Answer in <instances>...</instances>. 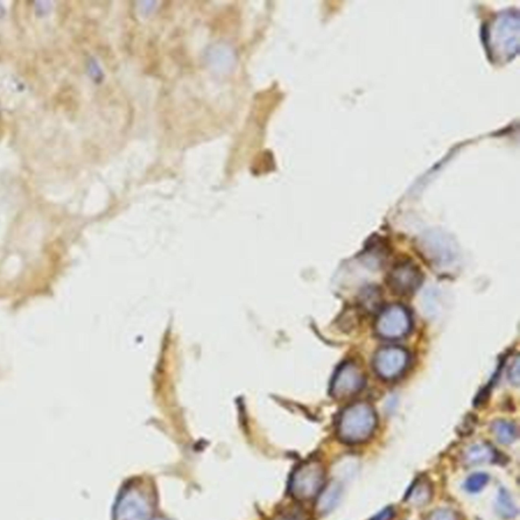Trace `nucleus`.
Instances as JSON below:
<instances>
[{
  "label": "nucleus",
  "instance_id": "3",
  "mask_svg": "<svg viewBox=\"0 0 520 520\" xmlns=\"http://www.w3.org/2000/svg\"><path fill=\"white\" fill-rule=\"evenodd\" d=\"M412 316L407 309L399 304L385 307L378 314L375 330L379 336L385 340L402 339L411 332Z\"/></svg>",
  "mask_w": 520,
  "mask_h": 520
},
{
  "label": "nucleus",
  "instance_id": "7",
  "mask_svg": "<svg viewBox=\"0 0 520 520\" xmlns=\"http://www.w3.org/2000/svg\"><path fill=\"white\" fill-rule=\"evenodd\" d=\"M150 506L137 491H128L116 505L115 520H149Z\"/></svg>",
  "mask_w": 520,
  "mask_h": 520
},
{
  "label": "nucleus",
  "instance_id": "2",
  "mask_svg": "<svg viewBox=\"0 0 520 520\" xmlns=\"http://www.w3.org/2000/svg\"><path fill=\"white\" fill-rule=\"evenodd\" d=\"M326 470L320 462L311 461L302 463L292 475L290 492L298 500H311L325 486Z\"/></svg>",
  "mask_w": 520,
  "mask_h": 520
},
{
  "label": "nucleus",
  "instance_id": "12",
  "mask_svg": "<svg viewBox=\"0 0 520 520\" xmlns=\"http://www.w3.org/2000/svg\"><path fill=\"white\" fill-rule=\"evenodd\" d=\"M496 509L502 517L513 518L517 516L518 509L511 495L505 489L499 491L496 499Z\"/></svg>",
  "mask_w": 520,
  "mask_h": 520
},
{
  "label": "nucleus",
  "instance_id": "17",
  "mask_svg": "<svg viewBox=\"0 0 520 520\" xmlns=\"http://www.w3.org/2000/svg\"><path fill=\"white\" fill-rule=\"evenodd\" d=\"M158 520H160V519H158Z\"/></svg>",
  "mask_w": 520,
  "mask_h": 520
},
{
  "label": "nucleus",
  "instance_id": "6",
  "mask_svg": "<svg viewBox=\"0 0 520 520\" xmlns=\"http://www.w3.org/2000/svg\"><path fill=\"white\" fill-rule=\"evenodd\" d=\"M422 273L412 263L399 264L390 273V286L399 295H409L418 289L422 283Z\"/></svg>",
  "mask_w": 520,
  "mask_h": 520
},
{
  "label": "nucleus",
  "instance_id": "10",
  "mask_svg": "<svg viewBox=\"0 0 520 520\" xmlns=\"http://www.w3.org/2000/svg\"><path fill=\"white\" fill-rule=\"evenodd\" d=\"M342 496V489L339 484L332 482L323 490L319 499L318 508L321 513H328L335 509Z\"/></svg>",
  "mask_w": 520,
  "mask_h": 520
},
{
  "label": "nucleus",
  "instance_id": "5",
  "mask_svg": "<svg viewBox=\"0 0 520 520\" xmlns=\"http://www.w3.org/2000/svg\"><path fill=\"white\" fill-rule=\"evenodd\" d=\"M365 385L362 370L356 364L347 362L336 370L330 393L335 398L343 399L355 396Z\"/></svg>",
  "mask_w": 520,
  "mask_h": 520
},
{
  "label": "nucleus",
  "instance_id": "1",
  "mask_svg": "<svg viewBox=\"0 0 520 520\" xmlns=\"http://www.w3.org/2000/svg\"><path fill=\"white\" fill-rule=\"evenodd\" d=\"M376 424L374 407L367 403H356L346 407L341 414L337 435L344 444H362L372 437Z\"/></svg>",
  "mask_w": 520,
  "mask_h": 520
},
{
  "label": "nucleus",
  "instance_id": "15",
  "mask_svg": "<svg viewBox=\"0 0 520 520\" xmlns=\"http://www.w3.org/2000/svg\"><path fill=\"white\" fill-rule=\"evenodd\" d=\"M509 379L511 383L518 386L519 384V358L516 357L515 362L511 365L509 370Z\"/></svg>",
  "mask_w": 520,
  "mask_h": 520
},
{
  "label": "nucleus",
  "instance_id": "9",
  "mask_svg": "<svg viewBox=\"0 0 520 520\" xmlns=\"http://www.w3.org/2000/svg\"><path fill=\"white\" fill-rule=\"evenodd\" d=\"M432 498V485L424 477L414 482V486L407 493L406 500L407 503L421 508L426 505Z\"/></svg>",
  "mask_w": 520,
  "mask_h": 520
},
{
  "label": "nucleus",
  "instance_id": "8",
  "mask_svg": "<svg viewBox=\"0 0 520 520\" xmlns=\"http://www.w3.org/2000/svg\"><path fill=\"white\" fill-rule=\"evenodd\" d=\"M497 453L495 449L487 444H477L469 446L463 453V461L468 466H479L494 461Z\"/></svg>",
  "mask_w": 520,
  "mask_h": 520
},
{
  "label": "nucleus",
  "instance_id": "4",
  "mask_svg": "<svg viewBox=\"0 0 520 520\" xmlns=\"http://www.w3.org/2000/svg\"><path fill=\"white\" fill-rule=\"evenodd\" d=\"M410 363V355L402 347L389 346L378 351L374 360L376 374L385 381L402 376Z\"/></svg>",
  "mask_w": 520,
  "mask_h": 520
},
{
  "label": "nucleus",
  "instance_id": "11",
  "mask_svg": "<svg viewBox=\"0 0 520 520\" xmlns=\"http://www.w3.org/2000/svg\"><path fill=\"white\" fill-rule=\"evenodd\" d=\"M492 431L502 445H511L517 438V429L511 422L498 420L492 425Z\"/></svg>",
  "mask_w": 520,
  "mask_h": 520
},
{
  "label": "nucleus",
  "instance_id": "13",
  "mask_svg": "<svg viewBox=\"0 0 520 520\" xmlns=\"http://www.w3.org/2000/svg\"><path fill=\"white\" fill-rule=\"evenodd\" d=\"M489 482V476L485 473H476L469 476L466 481L465 488L469 493H477L482 491Z\"/></svg>",
  "mask_w": 520,
  "mask_h": 520
},
{
  "label": "nucleus",
  "instance_id": "16",
  "mask_svg": "<svg viewBox=\"0 0 520 520\" xmlns=\"http://www.w3.org/2000/svg\"><path fill=\"white\" fill-rule=\"evenodd\" d=\"M395 516V510L392 508H386L381 512H378L371 520H391Z\"/></svg>",
  "mask_w": 520,
  "mask_h": 520
},
{
  "label": "nucleus",
  "instance_id": "14",
  "mask_svg": "<svg viewBox=\"0 0 520 520\" xmlns=\"http://www.w3.org/2000/svg\"><path fill=\"white\" fill-rule=\"evenodd\" d=\"M428 520H459V517L454 511L441 508L432 512Z\"/></svg>",
  "mask_w": 520,
  "mask_h": 520
}]
</instances>
